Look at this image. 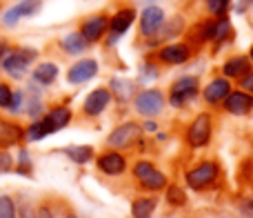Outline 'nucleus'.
Returning <instances> with one entry per match:
<instances>
[{
	"instance_id": "cd10ccee",
	"label": "nucleus",
	"mask_w": 253,
	"mask_h": 218,
	"mask_svg": "<svg viewBox=\"0 0 253 218\" xmlns=\"http://www.w3.org/2000/svg\"><path fill=\"white\" fill-rule=\"evenodd\" d=\"M231 0H207V7L211 13H224Z\"/></svg>"
},
{
	"instance_id": "4468645a",
	"label": "nucleus",
	"mask_w": 253,
	"mask_h": 218,
	"mask_svg": "<svg viewBox=\"0 0 253 218\" xmlns=\"http://www.w3.org/2000/svg\"><path fill=\"white\" fill-rule=\"evenodd\" d=\"M98 165H100V169L105 171V174H123L125 171V158L120 156V154H107V156H102L100 161H98Z\"/></svg>"
},
{
	"instance_id": "f3484780",
	"label": "nucleus",
	"mask_w": 253,
	"mask_h": 218,
	"mask_svg": "<svg viewBox=\"0 0 253 218\" xmlns=\"http://www.w3.org/2000/svg\"><path fill=\"white\" fill-rule=\"evenodd\" d=\"M133 18H135L133 11H120V13H116V18L111 20V29H114V38H111V43H114L118 36H123L125 31L129 29L131 22H133Z\"/></svg>"
},
{
	"instance_id": "412c9836",
	"label": "nucleus",
	"mask_w": 253,
	"mask_h": 218,
	"mask_svg": "<svg viewBox=\"0 0 253 218\" xmlns=\"http://www.w3.org/2000/svg\"><path fill=\"white\" fill-rule=\"evenodd\" d=\"M249 69V60L247 58H233L224 65V74L227 76H245Z\"/></svg>"
},
{
	"instance_id": "39448f33",
	"label": "nucleus",
	"mask_w": 253,
	"mask_h": 218,
	"mask_svg": "<svg viewBox=\"0 0 253 218\" xmlns=\"http://www.w3.org/2000/svg\"><path fill=\"white\" fill-rule=\"evenodd\" d=\"M215 174H218V167L213 165V163H205V165L196 167V169H191L187 174V183L191 185L193 189H202L205 185H209L211 180L215 178Z\"/></svg>"
},
{
	"instance_id": "6e6552de",
	"label": "nucleus",
	"mask_w": 253,
	"mask_h": 218,
	"mask_svg": "<svg viewBox=\"0 0 253 218\" xmlns=\"http://www.w3.org/2000/svg\"><path fill=\"white\" fill-rule=\"evenodd\" d=\"M98 74V65L93 60H83V62H76L74 67L69 69V83L78 85V83H84V80L93 78Z\"/></svg>"
},
{
	"instance_id": "20e7f679",
	"label": "nucleus",
	"mask_w": 253,
	"mask_h": 218,
	"mask_svg": "<svg viewBox=\"0 0 253 218\" xmlns=\"http://www.w3.org/2000/svg\"><path fill=\"white\" fill-rule=\"evenodd\" d=\"M209 136H211V120L207 113H202V116H198L193 120L191 129H189V143L193 147H202V145L209 143Z\"/></svg>"
},
{
	"instance_id": "72a5a7b5",
	"label": "nucleus",
	"mask_w": 253,
	"mask_h": 218,
	"mask_svg": "<svg viewBox=\"0 0 253 218\" xmlns=\"http://www.w3.org/2000/svg\"><path fill=\"white\" fill-rule=\"evenodd\" d=\"M20 103H22V94L18 92V94H13V98H11V105H9V109H11V111H16V109H20Z\"/></svg>"
},
{
	"instance_id": "ddd939ff",
	"label": "nucleus",
	"mask_w": 253,
	"mask_h": 218,
	"mask_svg": "<svg viewBox=\"0 0 253 218\" xmlns=\"http://www.w3.org/2000/svg\"><path fill=\"white\" fill-rule=\"evenodd\" d=\"M160 58L165 62H171V65H182L189 58V49L182 47V45H167L160 52Z\"/></svg>"
},
{
	"instance_id": "b1692460",
	"label": "nucleus",
	"mask_w": 253,
	"mask_h": 218,
	"mask_svg": "<svg viewBox=\"0 0 253 218\" xmlns=\"http://www.w3.org/2000/svg\"><path fill=\"white\" fill-rule=\"evenodd\" d=\"M49 134H51V129H49V125L44 120L34 122V125L27 129V138L29 140H42L44 136H49Z\"/></svg>"
},
{
	"instance_id": "c9c22d12",
	"label": "nucleus",
	"mask_w": 253,
	"mask_h": 218,
	"mask_svg": "<svg viewBox=\"0 0 253 218\" xmlns=\"http://www.w3.org/2000/svg\"><path fill=\"white\" fill-rule=\"evenodd\" d=\"M20 218H36V214H34V210H31L29 205H22L20 207Z\"/></svg>"
},
{
	"instance_id": "2f4dec72",
	"label": "nucleus",
	"mask_w": 253,
	"mask_h": 218,
	"mask_svg": "<svg viewBox=\"0 0 253 218\" xmlns=\"http://www.w3.org/2000/svg\"><path fill=\"white\" fill-rule=\"evenodd\" d=\"M167 198H169L171 203H175V205H180V203L184 201V196H182V192H180L178 187H171L169 189V194H167Z\"/></svg>"
},
{
	"instance_id": "a878e982",
	"label": "nucleus",
	"mask_w": 253,
	"mask_h": 218,
	"mask_svg": "<svg viewBox=\"0 0 253 218\" xmlns=\"http://www.w3.org/2000/svg\"><path fill=\"white\" fill-rule=\"evenodd\" d=\"M0 218H16V205L9 196H0Z\"/></svg>"
},
{
	"instance_id": "0eeeda50",
	"label": "nucleus",
	"mask_w": 253,
	"mask_h": 218,
	"mask_svg": "<svg viewBox=\"0 0 253 218\" xmlns=\"http://www.w3.org/2000/svg\"><path fill=\"white\" fill-rule=\"evenodd\" d=\"M196 89H198L196 78H182V80H178V83L171 87V103H173V105H182L184 101H189V98L196 94Z\"/></svg>"
},
{
	"instance_id": "423d86ee",
	"label": "nucleus",
	"mask_w": 253,
	"mask_h": 218,
	"mask_svg": "<svg viewBox=\"0 0 253 218\" xmlns=\"http://www.w3.org/2000/svg\"><path fill=\"white\" fill-rule=\"evenodd\" d=\"M40 9V2L38 0H25V2H20L18 7H13V9H9L7 13L2 16V22L4 25H16L20 18H25V16H34L36 11Z\"/></svg>"
},
{
	"instance_id": "473e14b6",
	"label": "nucleus",
	"mask_w": 253,
	"mask_h": 218,
	"mask_svg": "<svg viewBox=\"0 0 253 218\" xmlns=\"http://www.w3.org/2000/svg\"><path fill=\"white\" fill-rule=\"evenodd\" d=\"M151 169H153V167H151V163H138L133 171H135V176H138V178H142V176H147Z\"/></svg>"
},
{
	"instance_id": "7ed1b4c3",
	"label": "nucleus",
	"mask_w": 253,
	"mask_h": 218,
	"mask_svg": "<svg viewBox=\"0 0 253 218\" xmlns=\"http://www.w3.org/2000/svg\"><path fill=\"white\" fill-rule=\"evenodd\" d=\"M138 136H140V127L135 125V122H125V125H120L118 129L109 136L107 143H109L111 147H116V149H123V147H129Z\"/></svg>"
},
{
	"instance_id": "c85d7f7f",
	"label": "nucleus",
	"mask_w": 253,
	"mask_h": 218,
	"mask_svg": "<svg viewBox=\"0 0 253 218\" xmlns=\"http://www.w3.org/2000/svg\"><path fill=\"white\" fill-rule=\"evenodd\" d=\"M11 98H13V92L7 87V85H0V107L9 109L11 105Z\"/></svg>"
},
{
	"instance_id": "f257e3e1",
	"label": "nucleus",
	"mask_w": 253,
	"mask_h": 218,
	"mask_svg": "<svg viewBox=\"0 0 253 218\" xmlns=\"http://www.w3.org/2000/svg\"><path fill=\"white\" fill-rule=\"evenodd\" d=\"M36 58L34 49H18V52H9L2 56V69L9 71L11 76H22V71L29 67V62Z\"/></svg>"
},
{
	"instance_id": "4be33fe9",
	"label": "nucleus",
	"mask_w": 253,
	"mask_h": 218,
	"mask_svg": "<svg viewBox=\"0 0 253 218\" xmlns=\"http://www.w3.org/2000/svg\"><path fill=\"white\" fill-rule=\"evenodd\" d=\"M153 207H156V203L149 201V198H142V201H135L133 203V218H151L153 214Z\"/></svg>"
},
{
	"instance_id": "e433bc0d",
	"label": "nucleus",
	"mask_w": 253,
	"mask_h": 218,
	"mask_svg": "<svg viewBox=\"0 0 253 218\" xmlns=\"http://www.w3.org/2000/svg\"><path fill=\"white\" fill-rule=\"evenodd\" d=\"M242 216L253 218V203H245V205H242Z\"/></svg>"
},
{
	"instance_id": "a19ab883",
	"label": "nucleus",
	"mask_w": 253,
	"mask_h": 218,
	"mask_svg": "<svg viewBox=\"0 0 253 218\" xmlns=\"http://www.w3.org/2000/svg\"><path fill=\"white\" fill-rule=\"evenodd\" d=\"M251 60H253V47H251Z\"/></svg>"
},
{
	"instance_id": "2eb2a0df",
	"label": "nucleus",
	"mask_w": 253,
	"mask_h": 218,
	"mask_svg": "<svg viewBox=\"0 0 253 218\" xmlns=\"http://www.w3.org/2000/svg\"><path fill=\"white\" fill-rule=\"evenodd\" d=\"M69 118H71V111L67 107H58V109H53L49 116H44L42 120L49 125V129H51V134L53 131H58V129H62V127L69 122Z\"/></svg>"
},
{
	"instance_id": "5701e85b",
	"label": "nucleus",
	"mask_w": 253,
	"mask_h": 218,
	"mask_svg": "<svg viewBox=\"0 0 253 218\" xmlns=\"http://www.w3.org/2000/svg\"><path fill=\"white\" fill-rule=\"evenodd\" d=\"M142 187L144 189H160V187H165V176L160 174L158 169H151L147 176H142Z\"/></svg>"
},
{
	"instance_id": "1a4fd4ad",
	"label": "nucleus",
	"mask_w": 253,
	"mask_h": 218,
	"mask_svg": "<svg viewBox=\"0 0 253 218\" xmlns=\"http://www.w3.org/2000/svg\"><path fill=\"white\" fill-rule=\"evenodd\" d=\"M162 20H165V13H162L160 7H147L142 13V34L144 36L156 34L162 27Z\"/></svg>"
},
{
	"instance_id": "a211bd4d",
	"label": "nucleus",
	"mask_w": 253,
	"mask_h": 218,
	"mask_svg": "<svg viewBox=\"0 0 253 218\" xmlns=\"http://www.w3.org/2000/svg\"><path fill=\"white\" fill-rule=\"evenodd\" d=\"M22 136L20 127L11 125V122L0 120V147H7V145H13L18 138Z\"/></svg>"
},
{
	"instance_id": "f03ea898",
	"label": "nucleus",
	"mask_w": 253,
	"mask_h": 218,
	"mask_svg": "<svg viewBox=\"0 0 253 218\" xmlns=\"http://www.w3.org/2000/svg\"><path fill=\"white\" fill-rule=\"evenodd\" d=\"M165 105V98L158 89H149V92H142L138 98H135V109H138L142 116H156L158 111Z\"/></svg>"
},
{
	"instance_id": "ea45409f",
	"label": "nucleus",
	"mask_w": 253,
	"mask_h": 218,
	"mask_svg": "<svg viewBox=\"0 0 253 218\" xmlns=\"http://www.w3.org/2000/svg\"><path fill=\"white\" fill-rule=\"evenodd\" d=\"M67 218H78V216H74V214H69V216H67Z\"/></svg>"
},
{
	"instance_id": "9b49d317",
	"label": "nucleus",
	"mask_w": 253,
	"mask_h": 218,
	"mask_svg": "<svg viewBox=\"0 0 253 218\" xmlns=\"http://www.w3.org/2000/svg\"><path fill=\"white\" fill-rule=\"evenodd\" d=\"M224 105L231 113H247L249 109L253 107V98L249 94H227V98H224Z\"/></svg>"
},
{
	"instance_id": "7c9ffc66",
	"label": "nucleus",
	"mask_w": 253,
	"mask_h": 218,
	"mask_svg": "<svg viewBox=\"0 0 253 218\" xmlns=\"http://www.w3.org/2000/svg\"><path fill=\"white\" fill-rule=\"evenodd\" d=\"M229 27H231V25H229V20H220L218 25H213V36L218 40H222L224 36L229 34Z\"/></svg>"
},
{
	"instance_id": "9d476101",
	"label": "nucleus",
	"mask_w": 253,
	"mask_h": 218,
	"mask_svg": "<svg viewBox=\"0 0 253 218\" xmlns=\"http://www.w3.org/2000/svg\"><path fill=\"white\" fill-rule=\"evenodd\" d=\"M109 98H111V94L107 92V89H96V92H91L89 98L84 101V111H87L89 116H98V113L107 107Z\"/></svg>"
},
{
	"instance_id": "bb28decb",
	"label": "nucleus",
	"mask_w": 253,
	"mask_h": 218,
	"mask_svg": "<svg viewBox=\"0 0 253 218\" xmlns=\"http://www.w3.org/2000/svg\"><path fill=\"white\" fill-rule=\"evenodd\" d=\"M114 89H116V94H118L120 98H129V94L133 92V85L125 83V80H120V78H116L114 80Z\"/></svg>"
},
{
	"instance_id": "58836bf2",
	"label": "nucleus",
	"mask_w": 253,
	"mask_h": 218,
	"mask_svg": "<svg viewBox=\"0 0 253 218\" xmlns=\"http://www.w3.org/2000/svg\"><path fill=\"white\" fill-rule=\"evenodd\" d=\"M0 56H4V45L0 43Z\"/></svg>"
},
{
	"instance_id": "393cba45",
	"label": "nucleus",
	"mask_w": 253,
	"mask_h": 218,
	"mask_svg": "<svg viewBox=\"0 0 253 218\" xmlns=\"http://www.w3.org/2000/svg\"><path fill=\"white\" fill-rule=\"evenodd\" d=\"M65 154L74 163H87L91 158V147H87V145H83V147H69Z\"/></svg>"
},
{
	"instance_id": "f704fd0d",
	"label": "nucleus",
	"mask_w": 253,
	"mask_h": 218,
	"mask_svg": "<svg viewBox=\"0 0 253 218\" xmlns=\"http://www.w3.org/2000/svg\"><path fill=\"white\" fill-rule=\"evenodd\" d=\"M242 87L247 89V92L253 94V74H245V80H242Z\"/></svg>"
},
{
	"instance_id": "dca6fc26",
	"label": "nucleus",
	"mask_w": 253,
	"mask_h": 218,
	"mask_svg": "<svg viewBox=\"0 0 253 218\" xmlns=\"http://www.w3.org/2000/svg\"><path fill=\"white\" fill-rule=\"evenodd\" d=\"M227 94H229V80H224V78L213 80V83L205 89V98L209 103H220L222 98H227Z\"/></svg>"
},
{
	"instance_id": "6ab92c4d",
	"label": "nucleus",
	"mask_w": 253,
	"mask_h": 218,
	"mask_svg": "<svg viewBox=\"0 0 253 218\" xmlns=\"http://www.w3.org/2000/svg\"><path fill=\"white\" fill-rule=\"evenodd\" d=\"M56 76H58V67L51 65V62H42V65H38L36 67V71H34V80L36 83H40V85L53 83Z\"/></svg>"
},
{
	"instance_id": "f8f14e48",
	"label": "nucleus",
	"mask_w": 253,
	"mask_h": 218,
	"mask_svg": "<svg viewBox=\"0 0 253 218\" xmlns=\"http://www.w3.org/2000/svg\"><path fill=\"white\" fill-rule=\"evenodd\" d=\"M105 29H107V18L105 16H93L83 25V36H84L87 43H93V40H98L102 34H105Z\"/></svg>"
},
{
	"instance_id": "c756f323",
	"label": "nucleus",
	"mask_w": 253,
	"mask_h": 218,
	"mask_svg": "<svg viewBox=\"0 0 253 218\" xmlns=\"http://www.w3.org/2000/svg\"><path fill=\"white\" fill-rule=\"evenodd\" d=\"M13 167V158L9 152H0V174H7Z\"/></svg>"
},
{
	"instance_id": "aec40b11",
	"label": "nucleus",
	"mask_w": 253,
	"mask_h": 218,
	"mask_svg": "<svg viewBox=\"0 0 253 218\" xmlns=\"http://www.w3.org/2000/svg\"><path fill=\"white\" fill-rule=\"evenodd\" d=\"M62 47H65V52H69V54H80V52H84V49H87V40H84L83 34H78V31H76V34L65 36Z\"/></svg>"
},
{
	"instance_id": "4c0bfd02",
	"label": "nucleus",
	"mask_w": 253,
	"mask_h": 218,
	"mask_svg": "<svg viewBox=\"0 0 253 218\" xmlns=\"http://www.w3.org/2000/svg\"><path fill=\"white\" fill-rule=\"evenodd\" d=\"M36 218H53L51 212L47 210V207H42V210H38V214H36Z\"/></svg>"
}]
</instances>
